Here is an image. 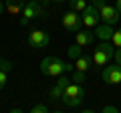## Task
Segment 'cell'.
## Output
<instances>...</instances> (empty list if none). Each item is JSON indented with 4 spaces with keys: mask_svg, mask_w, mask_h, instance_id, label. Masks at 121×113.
Masks as SVG:
<instances>
[{
    "mask_svg": "<svg viewBox=\"0 0 121 113\" xmlns=\"http://www.w3.org/2000/svg\"><path fill=\"white\" fill-rule=\"evenodd\" d=\"M30 111H32V113H47L48 107H47V105H43V103H39V105H35V107L30 109Z\"/></svg>",
    "mask_w": 121,
    "mask_h": 113,
    "instance_id": "20",
    "label": "cell"
},
{
    "mask_svg": "<svg viewBox=\"0 0 121 113\" xmlns=\"http://www.w3.org/2000/svg\"><path fill=\"white\" fill-rule=\"evenodd\" d=\"M67 55H69V59H75V61H77L79 56L83 55V47H81V44H77V43H75L73 47H69V51H67Z\"/></svg>",
    "mask_w": 121,
    "mask_h": 113,
    "instance_id": "16",
    "label": "cell"
},
{
    "mask_svg": "<svg viewBox=\"0 0 121 113\" xmlns=\"http://www.w3.org/2000/svg\"><path fill=\"white\" fill-rule=\"evenodd\" d=\"M4 12H6V2H2V0H0V16H2Z\"/></svg>",
    "mask_w": 121,
    "mask_h": 113,
    "instance_id": "24",
    "label": "cell"
},
{
    "mask_svg": "<svg viewBox=\"0 0 121 113\" xmlns=\"http://www.w3.org/2000/svg\"><path fill=\"white\" fill-rule=\"evenodd\" d=\"M95 36L99 40H111V36H113V28H111V24H97L95 26Z\"/></svg>",
    "mask_w": 121,
    "mask_h": 113,
    "instance_id": "12",
    "label": "cell"
},
{
    "mask_svg": "<svg viewBox=\"0 0 121 113\" xmlns=\"http://www.w3.org/2000/svg\"><path fill=\"white\" fill-rule=\"evenodd\" d=\"M101 111H103V113H117L119 109H117V105H105Z\"/></svg>",
    "mask_w": 121,
    "mask_h": 113,
    "instance_id": "22",
    "label": "cell"
},
{
    "mask_svg": "<svg viewBox=\"0 0 121 113\" xmlns=\"http://www.w3.org/2000/svg\"><path fill=\"white\" fill-rule=\"evenodd\" d=\"M73 71L75 67L71 63L59 59V56H47L40 63V73L47 75V77H59V75H67V73H73Z\"/></svg>",
    "mask_w": 121,
    "mask_h": 113,
    "instance_id": "1",
    "label": "cell"
},
{
    "mask_svg": "<svg viewBox=\"0 0 121 113\" xmlns=\"http://www.w3.org/2000/svg\"><path fill=\"white\" fill-rule=\"evenodd\" d=\"M115 61H117V65H121V51L115 52Z\"/></svg>",
    "mask_w": 121,
    "mask_h": 113,
    "instance_id": "25",
    "label": "cell"
},
{
    "mask_svg": "<svg viewBox=\"0 0 121 113\" xmlns=\"http://www.w3.org/2000/svg\"><path fill=\"white\" fill-rule=\"evenodd\" d=\"M87 6H89V4H87L85 0H69V8L75 10V12H83Z\"/></svg>",
    "mask_w": 121,
    "mask_h": 113,
    "instance_id": "15",
    "label": "cell"
},
{
    "mask_svg": "<svg viewBox=\"0 0 121 113\" xmlns=\"http://www.w3.org/2000/svg\"><path fill=\"white\" fill-rule=\"evenodd\" d=\"M93 39H95V32L91 30H77V35H75V40H77V44H81V47H87V44L93 43Z\"/></svg>",
    "mask_w": 121,
    "mask_h": 113,
    "instance_id": "13",
    "label": "cell"
},
{
    "mask_svg": "<svg viewBox=\"0 0 121 113\" xmlns=\"http://www.w3.org/2000/svg\"><path fill=\"white\" fill-rule=\"evenodd\" d=\"M115 59V44L111 40H101V44L93 52V63L95 67H107L109 61Z\"/></svg>",
    "mask_w": 121,
    "mask_h": 113,
    "instance_id": "3",
    "label": "cell"
},
{
    "mask_svg": "<svg viewBox=\"0 0 121 113\" xmlns=\"http://www.w3.org/2000/svg\"><path fill=\"white\" fill-rule=\"evenodd\" d=\"M81 18H83V26H85V28H93V26L99 24L101 14H99V10H97V6H87L81 12Z\"/></svg>",
    "mask_w": 121,
    "mask_h": 113,
    "instance_id": "7",
    "label": "cell"
},
{
    "mask_svg": "<svg viewBox=\"0 0 121 113\" xmlns=\"http://www.w3.org/2000/svg\"><path fill=\"white\" fill-rule=\"evenodd\" d=\"M75 69H77V71H85V73H87V71L91 69V56L83 52V55L77 59V63H75Z\"/></svg>",
    "mask_w": 121,
    "mask_h": 113,
    "instance_id": "14",
    "label": "cell"
},
{
    "mask_svg": "<svg viewBox=\"0 0 121 113\" xmlns=\"http://www.w3.org/2000/svg\"><path fill=\"white\" fill-rule=\"evenodd\" d=\"M60 101L67 105V107H77V105H81L83 101H85V89H83L81 83H69L65 87V91H63V97H60Z\"/></svg>",
    "mask_w": 121,
    "mask_h": 113,
    "instance_id": "2",
    "label": "cell"
},
{
    "mask_svg": "<svg viewBox=\"0 0 121 113\" xmlns=\"http://www.w3.org/2000/svg\"><path fill=\"white\" fill-rule=\"evenodd\" d=\"M52 2H65V0H52Z\"/></svg>",
    "mask_w": 121,
    "mask_h": 113,
    "instance_id": "27",
    "label": "cell"
},
{
    "mask_svg": "<svg viewBox=\"0 0 121 113\" xmlns=\"http://www.w3.org/2000/svg\"><path fill=\"white\" fill-rule=\"evenodd\" d=\"M73 81H75V83H85V71H77V69H75Z\"/></svg>",
    "mask_w": 121,
    "mask_h": 113,
    "instance_id": "18",
    "label": "cell"
},
{
    "mask_svg": "<svg viewBox=\"0 0 121 113\" xmlns=\"http://www.w3.org/2000/svg\"><path fill=\"white\" fill-rule=\"evenodd\" d=\"M103 81L107 85H119L121 83V65H111V67H105L103 73H101Z\"/></svg>",
    "mask_w": 121,
    "mask_h": 113,
    "instance_id": "9",
    "label": "cell"
},
{
    "mask_svg": "<svg viewBox=\"0 0 121 113\" xmlns=\"http://www.w3.org/2000/svg\"><path fill=\"white\" fill-rule=\"evenodd\" d=\"M6 83H8V71H2V69H0V89L4 87Z\"/></svg>",
    "mask_w": 121,
    "mask_h": 113,
    "instance_id": "19",
    "label": "cell"
},
{
    "mask_svg": "<svg viewBox=\"0 0 121 113\" xmlns=\"http://www.w3.org/2000/svg\"><path fill=\"white\" fill-rule=\"evenodd\" d=\"M67 85H69V79H67L65 75H59V79H56V85L51 89V97H52V99H60V97H63V91H65Z\"/></svg>",
    "mask_w": 121,
    "mask_h": 113,
    "instance_id": "11",
    "label": "cell"
},
{
    "mask_svg": "<svg viewBox=\"0 0 121 113\" xmlns=\"http://www.w3.org/2000/svg\"><path fill=\"white\" fill-rule=\"evenodd\" d=\"M63 26H65V30L69 32H77L83 28V18L79 16L75 10H69V12L63 16Z\"/></svg>",
    "mask_w": 121,
    "mask_h": 113,
    "instance_id": "6",
    "label": "cell"
},
{
    "mask_svg": "<svg viewBox=\"0 0 121 113\" xmlns=\"http://www.w3.org/2000/svg\"><path fill=\"white\" fill-rule=\"evenodd\" d=\"M107 0H93V6H97V8H101V6L105 4Z\"/></svg>",
    "mask_w": 121,
    "mask_h": 113,
    "instance_id": "23",
    "label": "cell"
},
{
    "mask_svg": "<svg viewBox=\"0 0 121 113\" xmlns=\"http://www.w3.org/2000/svg\"><path fill=\"white\" fill-rule=\"evenodd\" d=\"M111 43L115 44V48H121V28L113 32V36H111Z\"/></svg>",
    "mask_w": 121,
    "mask_h": 113,
    "instance_id": "17",
    "label": "cell"
},
{
    "mask_svg": "<svg viewBox=\"0 0 121 113\" xmlns=\"http://www.w3.org/2000/svg\"><path fill=\"white\" fill-rule=\"evenodd\" d=\"M24 0H6V14L8 16H20L24 10Z\"/></svg>",
    "mask_w": 121,
    "mask_h": 113,
    "instance_id": "10",
    "label": "cell"
},
{
    "mask_svg": "<svg viewBox=\"0 0 121 113\" xmlns=\"http://www.w3.org/2000/svg\"><path fill=\"white\" fill-rule=\"evenodd\" d=\"M44 14V10H43V6L36 2V0H30V2H26L24 4V10H22V14H20V26H26L30 20H35V18H39V16H43Z\"/></svg>",
    "mask_w": 121,
    "mask_h": 113,
    "instance_id": "4",
    "label": "cell"
},
{
    "mask_svg": "<svg viewBox=\"0 0 121 113\" xmlns=\"http://www.w3.org/2000/svg\"><path fill=\"white\" fill-rule=\"evenodd\" d=\"M115 8H117V12L121 14V0H117V4H115Z\"/></svg>",
    "mask_w": 121,
    "mask_h": 113,
    "instance_id": "26",
    "label": "cell"
},
{
    "mask_svg": "<svg viewBox=\"0 0 121 113\" xmlns=\"http://www.w3.org/2000/svg\"><path fill=\"white\" fill-rule=\"evenodd\" d=\"M26 40H28L30 48H47L48 44H51V36H48L44 30H32Z\"/></svg>",
    "mask_w": 121,
    "mask_h": 113,
    "instance_id": "5",
    "label": "cell"
},
{
    "mask_svg": "<svg viewBox=\"0 0 121 113\" xmlns=\"http://www.w3.org/2000/svg\"><path fill=\"white\" fill-rule=\"evenodd\" d=\"M97 10H99L101 20H103V22H107V24H111V26L119 22V16H121V14L117 12L115 6H111V4H107V2H105V4L101 6V8H97Z\"/></svg>",
    "mask_w": 121,
    "mask_h": 113,
    "instance_id": "8",
    "label": "cell"
},
{
    "mask_svg": "<svg viewBox=\"0 0 121 113\" xmlns=\"http://www.w3.org/2000/svg\"><path fill=\"white\" fill-rule=\"evenodd\" d=\"M0 69L2 71H10L12 69V63H10L8 59H0Z\"/></svg>",
    "mask_w": 121,
    "mask_h": 113,
    "instance_id": "21",
    "label": "cell"
}]
</instances>
